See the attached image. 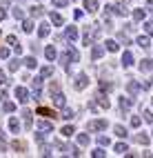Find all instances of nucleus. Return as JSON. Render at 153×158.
Segmentation results:
<instances>
[{"label":"nucleus","mask_w":153,"mask_h":158,"mask_svg":"<svg viewBox=\"0 0 153 158\" xmlns=\"http://www.w3.org/2000/svg\"><path fill=\"white\" fill-rule=\"evenodd\" d=\"M49 20H51V23H53L56 27H62V25H65V18L60 16V14H53V11L49 14Z\"/></svg>","instance_id":"0eeeda50"},{"label":"nucleus","mask_w":153,"mask_h":158,"mask_svg":"<svg viewBox=\"0 0 153 158\" xmlns=\"http://www.w3.org/2000/svg\"><path fill=\"white\" fill-rule=\"evenodd\" d=\"M7 43H9V45H11V47H18V45H20L16 36H7Z\"/></svg>","instance_id":"37998d69"},{"label":"nucleus","mask_w":153,"mask_h":158,"mask_svg":"<svg viewBox=\"0 0 153 158\" xmlns=\"http://www.w3.org/2000/svg\"><path fill=\"white\" fill-rule=\"evenodd\" d=\"M20 62H22V60H18V58H14L11 62H9V71H18V67H20Z\"/></svg>","instance_id":"7c9ffc66"},{"label":"nucleus","mask_w":153,"mask_h":158,"mask_svg":"<svg viewBox=\"0 0 153 158\" xmlns=\"http://www.w3.org/2000/svg\"><path fill=\"white\" fill-rule=\"evenodd\" d=\"M11 14H14V18H16V20H25V11H22V9H18V7H16Z\"/></svg>","instance_id":"2f4dec72"},{"label":"nucleus","mask_w":153,"mask_h":158,"mask_svg":"<svg viewBox=\"0 0 153 158\" xmlns=\"http://www.w3.org/2000/svg\"><path fill=\"white\" fill-rule=\"evenodd\" d=\"M111 87H113L111 82H104V80L100 82V91H111Z\"/></svg>","instance_id":"79ce46f5"},{"label":"nucleus","mask_w":153,"mask_h":158,"mask_svg":"<svg viewBox=\"0 0 153 158\" xmlns=\"http://www.w3.org/2000/svg\"><path fill=\"white\" fill-rule=\"evenodd\" d=\"M142 116H144V120H147V123H151V125H153V111H149V109H147V111H142Z\"/></svg>","instance_id":"ea45409f"},{"label":"nucleus","mask_w":153,"mask_h":158,"mask_svg":"<svg viewBox=\"0 0 153 158\" xmlns=\"http://www.w3.org/2000/svg\"><path fill=\"white\" fill-rule=\"evenodd\" d=\"M140 71H153V60L151 58H144L140 62Z\"/></svg>","instance_id":"4468645a"},{"label":"nucleus","mask_w":153,"mask_h":158,"mask_svg":"<svg viewBox=\"0 0 153 158\" xmlns=\"http://www.w3.org/2000/svg\"><path fill=\"white\" fill-rule=\"evenodd\" d=\"M122 65H124V67L133 65V54H131V51H124V54H122Z\"/></svg>","instance_id":"ddd939ff"},{"label":"nucleus","mask_w":153,"mask_h":158,"mask_svg":"<svg viewBox=\"0 0 153 158\" xmlns=\"http://www.w3.org/2000/svg\"><path fill=\"white\" fill-rule=\"evenodd\" d=\"M65 36H67V40H71V43H73V40H78V29H76V27H67Z\"/></svg>","instance_id":"1a4fd4ad"},{"label":"nucleus","mask_w":153,"mask_h":158,"mask_svg":"<svg viewBox=\"0 0 153 158\" xmlns=\"http://www.w3.org/2000/svg\"><path fill=\"white\" fill-rule=\"evenodd\" d=\"M98 105H102L104 109H109V98H104V96H98Z\"/></svg>","instance_id":"58836bf2"},{"label":"nucleus","mask_w":153,"mask_h":158,"mask_svg":"<svg viewBox=\"0 0 153 158\" xmlns=\"http://www.w3.org/2000/svg\"><path fill=\"white\" fill-rule=\"evenodd\" d=\"M5 98H7V91H5V89H0V100H5Z\"/></svg>","instance_id":"5fc2aeb1"},{"label":"nucleus","mask_w":153,"mask_h":158,"mask_svg":"<svg viewBox=\"0 0 153 158\" xmlns=\"http://www.w3.org/2000/svg\"><path fill=\"white\" fill-rule=\"evenodd\" d=\"M7 18V11H5V9H0V20H5Z\"/></svg>","instance_id":"6e6d98bb"},{"label":"nucleus","mask_w":153,"mask_h":158,"mask_svg":"<svg viewBox=\"0 0 153 158\" xmlns=\"http://www.w3.org/2000/svg\"><path fill=\"white\" fill-rule=\"evenodd\" d=\"M131 125H133V127H140V125H142V118H140V116H133V118H131Z\"/></svg>","instance_id":"49530a36"},{"label":"nucleus","mask_w":153,"mask_h":158,"mask_svg":"<svg viewBox=\"0 0 153 158\" xmlns=\"http://www.w3.org/2000/svg\"><path fill=\"white\" fill-rule=\"evenodd\" d=\"M22 116H25V127L31 129V127H33V123H31V111H22Z\"/></svg>","instance_id":"a878e982"},{"label":"nucleus","mask_w":153,"mask_h":158,"mask_svg":"<svg viewBox=\"0 0 153 158\" xmlns=\"http://www.w3.org/2000/svg\"><path fill=\"white\" fill-rule=\"evenodd\" d=\"M135 140H138L140 145H149V136H144V134H140V136H135Z\"/></svg>","instance_id":"e433bc0d"},{"label":"nucleus","mask_w":153,"mask_h":158,"mask_svg":"<svg viewBox=\"0 0 153 158\" xmlns=\"http://www.w3.org/2000/svg\"><path fill=\"white\" fill-rule=\"evenodd\" d=\"M151 85H153V80H144V82H142V87H144V89H149Z\"/></svg>","instance_id":"864d4df0"},{"label":"nucleus","mask_w":153,"mask_h":158,"mask_svg":"<svg viewBox=\"0 0 153 158\" xmlns=\"http://www.w3.org/2000/svg\"><path fill=\"white\" fill-rule=\"evenodd\" d=\"M42 14H45V9H42V7H40V5H36V7L31 9V16H33V18H40V16H42Z\"/></svg>","instance_id":"c85d7f7f"},{"label":"nucleus","mask_w":153,"mask_h":158,"mask_svg":"<svg viewBox=\"0 0 153 158\" xmlns=\"http://www.w3.org/2000/svg\"><path fill=\"white\" fill-rule=\"evenodd\" d=\"M22 31H27V34L33 31V23H31V20H22Z\"/></svg>","instance_id":"cd10ccee"},{"label":"nucleus","mask_w":153,"mask_h":158,"mask_svg":"<svg viewBox=\"0 0 153 158\" xmlns=\"http://www.w3.org/2000/svg\"><path fill=\"white\" fill-rule=\"evenodd\" d=\"M62 149H65V154H67V156H80L78 147H73V145H65Z\"/></svg>","instance_id":"4be33fe9"},{"label":"nucleus","mask_w":153,"mask_h":158,"mask_svg":"<svg viewBox=\"0 0 153 158\" xmlns=\"http://www.w3.org/2000/svg\"><path fill=\"white\" fill-rule=\"evenodd\" d=\"M116 154H120V156H127V154H129V147H127L124 143H118V145H116Z\"/></svg>","instance_id":"5701e85b"},{"label":"nucleus","mask_w":153,"mask_h":158,"mask_svg":"<svg viewBox=\"0 0 153 158\" xmlns=\"http://www.w3.org/2000/svg\"><path fill=\"white\" fill-rule=\"evenodd\" d=\"M67 2H69V0H53V5H56V7H60V9L67 7Z\"/></svg>","instance_id":"09e8293b"},{"label":"nucleus","mask_w":153,"mask_h":158,"mask_svg":"<svg viewBox=\"0 0 153 158\" xmlns=\"http://www.w3.org/2000/svg\"><path fill=\"white\" fill-rule=\"evenodd\" d=\"M42 73H40V76H36L33 80H31V87H33V91H40V87H42Z\"/></svg>","instance_id":"aec40b11"},{"label":"nucleus","mask_w":153,"mask_h":158,"mask_svg":"<svg viewBox=\"0 0 153 158\" xmlns=\"http://www.w3.org/2000/svg\"><path fill=\"white\" fill-rule=\"evenodd\" d=\"M147 18V9H133V20H144Z\"/></svg>","instance_id":"412c9836"},{"label":"nucleus","mask_w":153,"mask_h":158,"mask_svg":"<svg viewBox=\"0 0 153 158\" xmlns=\"http://www.w3.org/2000/svg\"><path fill=\"white\" fill-rule=\"evenodd\" d=\"M113 131H116V136H120V138H127V136H129V131H127L124 127H122V125H116Z\"/></svg>","instance_id":"b1692460"},{"label":"nucleus","mask_w":153,"mask_h":158,"mask_svg":"<svg viewBox=\"0 0 153 158\" xmlns=\"http://www.w3.org/2000/svg\"><path fill=\"white\" fill-rule=\"evenodd\" d=\"M22 62H25V65H27L29 69H36V65H38V62H36V58H33V56H27V58H25Z\"/></svg>","instance_id":"bb28decb"},{"label":"nucleus","mask_w":153,"mask_h":158,"mask_svg":"<svg viewBox=\"0 0 153 158\" xmlns=\"http://www.w3.org/2000/svg\"><path fill=\"white\" fill-rule=\"evenodd\" d=\"M40 73H42L45 78H49L51 73H53V67H49V65H47V67H42V69H40Z\"/></svg>","instance_id":"f704fd0d"},{"label":"nucleus","mask_w":153,"mask_h":158,"mask_svg":"<svg viewBox=\"0 0 153 158\" xmlns=\"http://www.w3.org/2000/svg\"><path fill=\"white\" fill-rule=\"evenodd\" d=\"M84 9H87L89 14L98 11V0H84Z\"/></svg>","instance_id":"2eb2a0df"},{"label":"nucleus","mask_w":153,"mask_h":158,"mask_svg":"<svg viewBox=\"0 0 153 158\" xmlns=\"http://www.w3.org/2000/svg\"><path fill=\"white\" fill-rule=\"evenodd\" d=\"M71 134H76L73 125H67V127H62V136H71Z\"/></svg>","instance_id":"c9c22d12"},{"label":"nucleus","mask_w":153,"mask_h":158,"mask_svg":"<svg viewBox=\"0 0 153 158\" xmlns=\"http://www.w3.org/2000/svg\"><path fill=\"white\" fill-rule=\"evenodd\" d=\"M60 118H65V120H71V118H73V111L65 107V111H62V116H60Z\"/></svg>","instance_id":"4c0bfd02"},{"label":"nucleus","mask_w":153,"mask_h":158,"mask_svg":"<svg viewBox=\"0 0 153 158\" xmlns=\"http://www.w3.org/2000/svg\"><path fill=\"white\" fill-rule=\"evenodd\" d=\"M131 105H133V100H131V98H124V96L120 98V109H122V111H129Z\"/></svg>","instance_id":"dca6fc26"},{"label":"nucleus","mask_w":153,"mask_h":158,"mask_svg":"<svg viewBox=\"0 0 153 158\" xmlns=\"http://www.w3.org/2000/svg\"><path fill=\"white\" fill-rule=\"evenodd\" d=\"M11 149H14V152H18V154H25L27 145H25L22 140H14V143H11Z\"/></svg>","instance_id":"f8f14e48"},{"label":"nucleus","mask_w":153,"mask_h":158,"mask_svg":"<svg viewBox=\"0 0 153 158\" xmlns=\"http://www.w3.org/2000/svg\"><path fill=\"white\" fill-rule=\"evenodd\" d=\"M49 31H51V27H49L47 23H42V25L38 27V36H40V38H47V36H49Z\"/></svg>","instance_id":"a211bd4d"},{"label":"nucleus","mask_w":153,"mask_h":158,"mask_svg":"<svg viewBox=\"0 0 153 158\" xmlns=\"http://www.w3.org/2000/svg\"><path fill=\"white\" fill-rule=\"evenodd\" d=\"M2 109H5L7 114H11V111L16 109V105H14V102H5V107H2Z\"/></svg>","instance_id":"a18cd8bd"},{"label":"nucleus","mask_w":153,"mask_h":158,"mask_svg":"<svg viewBox=\"0 0 153 158\" xmlns=\"http://www.w3.org/2000/svg\"><path fill=\"white\" fill-rule=\"evenodd\" d=\"M36 114H38V116H45V118H58V114H56L53 109H49V107H38Z\"/></svg>","instance_id":"20e7f679"},{"label":"nucleus","mask_w":153,"mask_h":158,"mask_svg":"<svg viewBox=\"0 0 153 158\" xmlns=\"http://www.w3.org/2000/svg\"><path fill=\"white\" fill-rule=\"evenodd\" d=\"M40 154H42V156H51V149H49V147H42V149H40Z\"/></svg>","instance_id":"603ef678"},{"label":"nucleus","mask_w":153,"mask_h":158,"mask_svg":"<svg viewBox=\"0 0 153 158\" xmlns=\"http://www.w3.org/2000/svg\"><path fill=\"white\" fill-rule=\"evenodd\" d=\"M36 129H38V131H53V123L42 120V123H38V125H36Z\"/></svg>","instance_id":"6e6552de"},{"label":"nucleus","mask_w":153,"mask_h":158,"mask_svg":"<svg viewBox=\"0 0 153 158\" xmlns=\"http://www.w3.org/2000/svg\"><path fill=\"white\" fill-rule=\"evenodd\" d=\"M51 102H53L56 107H62V109H65L67 98H65V94H60V91H51Z\"/></svg>","instance_id":"f03ea898"},{"label":"nucleus","mask_w":153,"mask_h":158,"mask_svg":"<svg viewBox=\"0 0 153 158\" xmlns=\"http://www.w3.org/2000/svg\"><path fill=\"white\" fill-rule=\"evenodd\" d=\"M5 85H7V76H5L2 71H0V87H5Z\"/></svg>","instance_id":"8fccbe9b"},{"label":"nucleus","mask_w":153,"mask_h":158,"mask_svg":"<svg viewBox=\"0 0 153 158\" xmlns=\"http://www.w3.org/2000/svg\"><path fill=\"white\" fill-rule=\"evenodd\" d=\"M9 129H11L14 134L20 131V123H18V118H9Z\"/></svg>","instance_id":"393cba45"},{"label":"nucleus","mask_w":153,"mask_h":158,"mask_svg":"<svg viewBox=\"0 0 153 158\" xmlns=\"http://www.w3.org/2000/svg\"><path fill=\"white\" fill-rule=\"evenodd\" d=\"M16 98H18V102H27L29 100V91L25 87H16Z\"/></svg>","instance_id":"423d86ee"},{"label":"nucleus","mask_w":153,"mask_h":158,"mask_svg":"<svg viewBox=\"0 0 153 158\" xmlns=\"http://www.w3.org/2000/svg\"><path fill=\"white\" fill-rule=\"evenodd\" d=\"M78 145H89V136L87 134H78Z\"/></svg>","instance_id":"72a5a7b5"},{"label":"nucleus","mask_w":153,"mask_h":158,"mask_svg":"<svg viewBox=\"0 0 153 158\" xmlns=\"http://www.w3.org/2000/svg\"><path fill=\"white\" fill-rule=\"evenodd\" d=\"M91 154H93L96 158H104V156H107V152H104V149H102V145L98 147V149H93V152H91Z\"/></svg>","instance_id":"473e14b6"},{"label":"nucleus","mask_w":153,"mask_h":158,"mask_svg":"<svg viewBox=\"0 0 153 158\" xmlns=\"http://www.w3.org/2000/svg\"><path fill=\"white\" fill-rule=\"evenodd\" d=\"M107 49H109V51H113V54H116V51H118L120 47H118V43H116V40H107Z\"/></svg>","instance_id":"c756f323"},{"label":"nucleus","mask_w":153,"mask_h":158,"mask_svg":"<svg viewBox=\"0 0 153 158\" xmlns=\"http://www.w3.org/2000/svg\"><path fill=\"white\" fill-rule=\"evenodd\" d=\"M138 47H142V49H147V47H151V40H149V36H138Z\"/></svg>","instance_id":"f3484780"},{"label":"nucleus","mask_w":153,"mask_h":158,"mask_svg":"<svg viewBox=\"0 0 153 158\" xmlns=\"http://www.w3.org/2000/svg\"><path fill=\"white\" fill-rule=\"evenodd\" d=\"M98 143H100L102 147H109V145H111V140L107 138V136H100V138H98Z\"/></svg>","instance_id":"c03bdc74"},{"label":"nucleus","mask_w":153,"mask_h":158,"mask_svg":"<svg viewBox=\"0 0 153 158\" xmlns=\"http://www.w3.org/2000/svg\"><path fill=\"white\" fill-rule=\"evenodd\" d=\"M0 58H9V49H5V47L0 49Z\"/></svg>","instance_id":"3c124183"},{"label":"nucleus","mask_w":153,"mask_h":158,"mask_svg":"<svg viewBox=\"0 0 153 158\" xmlns=\"http://www.w3.org/2000/svg\"><path fill=\"white\" fill-rule=\"evenodd\" d=\"M127 89H129V94H131V96H135V94L140 91V85H138L135 80H129V85H127Z\"/></svg>","instance_id":"6ab92c4d"},{"label":"nucleus","mask_w":153,"mask_h":158,"mask_svg":"<svg viewBox=\"0 0 153 158\" xmlns=\"http://www.w3.org/2000/svg\"><path fill=\"white\" fill-rule=\"evenodd\" d=\"M102 129H107V120H89L87 123V131H102Z\"/></svg>","instance_id":"f257e3e1"},{"label":"nucleus","mask_w":153,"mask_h":158,"mask_svg":"<svg viewBox=\"0 0 153 158\" xmlns=\"http://www.w3.org/2000/svg\"><path fill=\"white\" fill-rule=\"evenodd\" d=\"M102 54H104V47L93 45V49H91V58H93V60H98V58H102Z\"/></svg>","instance_id":"9b49d317"},{"label":"nucleus","mask_w":153,"mask_h":158,"mask_svg":"<svg viewBox=\"0 0 153 158\" xmlns=\"http://www.w3.org/2000/svg\"><path fill=\"white\" fill-rule=\"evenodd\" d=\"M89 85V78L84 76V73H78V76H76V89L80 91V89H84Z\"/></svg>","instance_id":"39448f33"},{"label":"nucleus","mask_w":153,"mask_h":158,"mask_svg":"<svg viewBox=\"0 0 153 158\" xmlns=\"http://www.w3.org/2000/svg\"><path fill=\"white\" fill-rule=\"evenodd\" d=\"M69 60H73V62H78L80 60V54H78V49H73V47H69L67 49V54L62 56V62H65V67H67V62Z\"/></svg>","instance_id":"7ed1b4c3"},{"label":"nucleus","mask_w":153,"mask_h":158,"mask_svg":"<svg viewBox=\"0 0 153 158\" xmlns=\"http://www.w3.org/2000/svg\"><path fill=\"white\" fill-rule=\"evenodd\" d=\"M147 7H151V9H153V0H147Z\"/></svg>","instance_id":"4d7b16f0"},{"label":"nucleus","mask_w":153,"mask_h":158,"mask_svg":"<svg viewBox=\"0 0 153 158\" xmlns=\"http://www.w3.org/2000/svg\"><path fill=\"white\" fill-rule=\"evenodd\" d=\"M118 38H120V43H124V45H129V38L124 36V31H120V34H118Z\"/></svg>","instance_id":"de8ad7c7"},{"label":"nucleus","mask_w":153,"mask_h":158,"mask_svg":"<svg viewBox=\"0 0 153 158\" xmlns=\"http://www.w3.org/2000/svg\"><path fill=\"white\" fill-rule=\"evenodd\" d=\"M45 56H47V60H51V62H53V60H56V56H58L56 47H53V45H49V47L45 49Z\"/></svg>","instance_id":"9d476101"},{"label":"nucleus","mask_w":153,"mask_h":158,"mask_svg":"<svg viewBox=\"0 0 153 158\" xmlns=\"http://www.w3.org/2000/svg\"><path fill=\"white\" fill-rule=\"evenodd\" d=\"M144 29H147L149 36H153V20H147V23H144Z\"/></svg>","instance_id":"a19ab883"}]
</instances>
